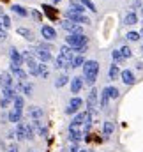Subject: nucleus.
I'll return each instance as SVG.
<instances>
[{
	"label": "nucleus",
	"mask_w": 143,
	"mask_h": 152,
	"mask_svg": "<svg viewBox=\"0 0 143 152\" xmlns=\"http://www.w3.org/2000/svg\"><path fill=\"white\" fill-rule=\"evenodd\" d=\"M136 23H138V16H136V12H129V14H125V18H124V25L131 27V25H136Z\"/></svg>",
	"instance_id": "nucleus-17"
},
{
	"label": "nucleus",
	"mask_w": 143,
	"mask_h": 152,
	"mask_svg": "<svg viewBox=\"0 0 143 152\" xmlns=\"http://www.w3.org/2000/svg\"><path fill=\"white\" fill-rule=\"evenodd\" d=\"M142 51H143V46H142Z\"/></svg>",
	"instance_id": "nucleus-47"
},
{
	"label": "nucleus",
	"mask_w": 143,
	"mask_h": 152,
	"mask_svg": "<svg viewBox=\"0 0 143 152\" xmlns=\"http://www.w3.org/2000/svg\"><path fill=\"white\" fill-rule=\"evenodd\" d=\"M11 73L16 76V78H20V81H27V76L28 75H27L20 66H12V64H11Z\"/></svg>",
	"instance_id": "nucleus-12"
},
{
	"label": "nucleus",
	"mask_w": 143,
	"mask_h": 152,
	"mask_svg": "<svg viewBox=\"0 0 143 152\" xmlns=\"http://www.w3.org/2000/svg\"><path fill=\"white\" fill-rule=\"evenodd\" d=\"M58 57H62L64 60H67V62H72V48H69L67 44H64L62 48H60V55Z\"/></svg>",
	"instance_id": "nucleus-14"
},
{
	"label": "nucleus",
	"mask_w": 143,
	"mask_h": 152,
	"mask_svg": "<svg viewBox=\"0 0 143 152\" xmlns=\"http://www.w3.org/2000/svg\"><path fill=\"white\" fill-rule=\"evenodd\" d=\"M11 9H12V11H14L16 14H20V16H23V18H25V16L28 14V11H27L25 7H21V5H18V4H14V5H12Z\"/></svg>",
	"instance_id": "nucleus-27"
},
{
	"label": "nucleus",
	"mask_w": 143,
	"mask_h": 152,
	"mask_svg": "<svg viewBox=\"0 0 143 152\" xmlns=\"http://www.w3.org/2000/svg\"><path fill=\"white\" fill-rule=\"evenodd\" d=\"M18 34L23 36L27 41H34V32L28 30V28H25V27H20V28H18Z\"/></svg>",
	"instance_id": "nucleus-18"
},
{
	"label": "nucleus",
	"mask_w": 143,
	"mask_h": 152,
	"mask_svg": "<svg viewBox=\"0 0 143 152\" xmlns=\"http://www.w3.org/2000/svg\"><path fill=\"white\" fill-rule=\"evenodd\" d=\"M18 88H20V90H21L25 96H32V92H34V87H32L28 81H20Z\"/></svg>",
	"instance_id": "nucleus-15"
},
{
	"label": "nucleus",
	"mask_w": 143,
	"mask_h": 152,
	"mask_svg": "<svg viewBox=\"0 0 143 152\" xmlns=\"http://www.w3.org/2000/svg\"><path fill=\"white\" fill-rule=\"evenodd\" d=\"M69 81V78H67V75H60L57 80H55V87H64L66 83Z\"/></svg>",
	"instance_id": "nucleus-29"
},
{
	"label": "nucleus",
	"mask_w": 143,
	"mask_h": 152,
	"mask_svg": "<svg viewBox=\"0 0 143 152\" xmlns=\"http://www.w3.org/2000/svg\"><path fill=\"white\" fill-rule=\"evenodd\" d=\"M81 106H83V101H81V97H72L71 101H69V104H67V108H66V113H67V115L76 113V112H78Z\"/></svg>",
	"instance_id": "nucleus-7"
},
{
	"label": "nucleus",
	"mask_w": 143,
	"mask_h": 152,
	"mask_svg": "<svg viewBox=\"0 0 143 152\" xmlns=\"http://www.w3.org/2000/svg\"><path fill=\"white\" fill-rule=\"evenodd\" d=\"M0 21H2V28H9V27H11V20H9L7 14H2Z\"/></svg>",
	"instance_id": "nucleus-33"
},
{
	"label": "nucleus",
	"mask_w": 143,
	"mask_h": 152,
	"mask_svg": "<svg viewBox=\"0 0 143 152\" xmlns=\"http://www.w3.org/2000/svg\"><path fill=\"white\" fill-rule=\"evenodd\" d=\"M66 42H67V46L72 48V51H76L78 55H83L85 51H87V46H88V39L87 36H76V34H69L67 37H66Z\"/></svg>",
	"instance_id": "nucleus-1"
},
{
	"label": "nucleus",
	"mask_w": 143,
	"mask_h": 152,
	"mask_svg": "<svg viewBox=\"0 0 143 152\" xmlns=\"http://www.w3.org/2000/svg\"><path fill=\"white\" fill-rule=\"evenodd\" d=\"M2 94H4V97L9 99V101H14V97L18 96L14 87H5V88H2Z\"/></svg>",
	"instance_id": "nucleus-16"
},
{
	"label": "nucleus",
	"mask_w": 143,
	"mask_h": 152,
	"mask_svg": "<svg viewBox=\"0 0 143 152\" xmlns=\"http://www.w3.org/2000/svg\"><path fill=\"white\" fill-rule=\"evenodd\" d=\"M113 129H115L113 122H109V120H106V122H104V126H103V133H104V136H109V134L113 133Z\"/></svg>",
	"instance_id": "nucleus-26"
},
{
	"label": "nucleus",
	"mask_w": 143,
	"mask_h": 152,
	"mask_svg": "<svg viewBox=\"0 0 143 152\" xmlns=\"http://www.w3.org/2000/svg\"><path fill=\"white\" fill-rule=\"evenodd\" d=\"M118 51H120V55H122L124 58H131V57H133V51H131L129 46H122V50H118Z\"/></svg>",
	"instance_id": "nucleus-30"
},
{
	"label": "nucleus",
	"mask_w": 143,
	"mask_h": 152,
	"mask_svg": "<svg viewBox=\"0 0 143 152\" xmlns=\"http://www.w3.org/2000/svg\"><path fill=\"white\" fill-rule=\"evenodd\" d=\"M69 140L72 143H78L81 140V133H69Z\"/></svg>",
	"instance_id": "nucleus-35"
},
{
	"label": "nucleus",
	"mask_w": 143,
	"mask_h": 152,
	"mask_svg": "<svg viewBox=\"0 0 143 152\" xmlns=\"http://www.w3.org/2000/svg\"><path fill=\"white\" fill-rule=\"evenodd\" d=\"M66 20H71V21H74V23H90V20L85 16V14H81V12H74V11H66Z\"/></svg>",
	"instance_id": "nucleus-5"
},
{
	"label": "nucleus",
	"mask_w": 143,
	"mask_h": 152,
	"mask_svg": "<svg viewBox=\"0 0 143 152\" xmlns=\"http://www.w3.org/2000/svg\"><path fill=\"white\" fill-rule=\"evenodd\" d=\"M32 16H34V18H36L37 21H39V20H41V14H39V12H37V11H34V12H32Z\"/></svg>",
	"instance_id": "nucleus-41"
},
{
	"label": "nucleus",
	"mask_w": 143,
	"mask_h": 152,
	"mask_svg": "<svg viewBox=\"0 0 143 152\" xmlns=\"http://www.w3.org/2000/svg\"><path fill=\"white\" fill-rule=\"evenodd\" d=\"M7 152H18V147H16V145H11V147H9V151Z\"/></svg>",
	"instance_id": "nucleus-42"
},
{
	"label": "nucleus",
	"mask_w": 143,
	"mask_h": 152,
	"mask_svg": "<svg viewBox=\"0 0 143 152\" xmlns=\"http://www.w3.org/2000/svg\"><path fill=\"white\" fill-rule=\"evenodd\" d=\"M108 103H109V96H108V88L104 87V90L101 94V108H106Z\"/></svg>",
	"instance_id": "nucleus-28"
},
{
	"label": "nucleus",
	"mask_w": 143,
	"mask_h": 152,
	"mask_svg": "<svg viewBox=\"0 0 143 152\" xmlns=\"http://www.w3.org/2000/svg\"><path fill=\"white\" fill-rule=\"evenodd\" d=\"M28 115H30L34 120H39V118L42 117V110H41V108H37V106H32V108L28 110Z\"/></svg>",
	"instance_id": "nucleus-23"
},
{
	"label": "nucleus",
	"mask_w": 143,
	"mask_h": 152,
	"mask_svg": "<svg viewBox=\"0 0 143 152\" xmlns=\"http://www.w3.org/2000/svg\"><path fill=\"white\" fill-rule=\"evenodd\" d=\"M99 75V62L97 60H85L83 64V81L88 85H94Z\"/></svg>",
	"instance_id": "nucleus-2"
},
{
	"label": "nucleus",
	"mask_w": 143,
	"mask_h": 152,
	"mask_svg": "<svg viewBox=\"0 0 143 152\" xmlns=\"http://www.w3.org/2000/svg\"><path fill=\"white\" fill-rule=\"evenodd\" d=\"M83 85H85L83 78H81V76H74V78L71 80V90H72V94H80V90L83 88Z\"/></svg>",
	"instance_id": "nucleus-10"
},
{
	"label": "nucleus",
	"mask_w": 143,
	"mask_h": 152,
	"mask_svg": "<svg viewBox=\"0 0 143 152\" xmlns=\"http://www.w3.org/2000/svg\"><path fill=\"white\" fill-rule=\"evenodd\" d=\"M81 2V5L83 7H87V9H90V11H94L96 12V5H94V2L92 0H80Z\"/></svg>",
	"instance_id": "nucleus-34"
},
{
	"label": "nucleus",
	"mask_w": 143,
	"mask_h": 152,
	"mask_svg": "<svg viewBox=\"0 0 143 152\" xmlns=\"http://www.w3.org/2000/svg\"><path fill=\"white\" fill-rule=\"evenodd\" d=\"M5 37H7V32L4 28H0V41H5Z\"/></svg>",
	"instance_id": "nucleus-40"
},
{
	"label": "nucleus",
	"mask_w": 143,
	"mask_h": 152,
	"mask_svg": "<svg viewBox=\"0 0 143 152\" xmlns=\"http://www.w3.org/2000/svg\"><path fill=\"white\" fill-rule=\"evenodd\" d=\"M23 106H25V101H23V97H21V96H16V97H14V110L23 113Z\"/></svg>",
	"instance_id": "nucleus-22"
},
{
	"label": "nucleus",
	"mask_w": 143,
	"mask_h": 152,
	"mask_svg": "<svg viewBox=\"0 0 143 152\" xmlns=\"http://www.w3.org/2000/svg\"><path fill=\"white\" fill-rule=\"evenodd\" d=\"M113 58H115V62H122V60H124V57L120 55V51H118V50H115V51H113Z\"/></svg>",
	"instance_id": "nucleus-38"
},
{
	"label": "nucleus",
	"mask_w": 143,
	"mask_h": 152,
	"mask_svg": "<svg viewBox=\"0 0 143 152\" xmlns=\"http://www.w3.org/2000/svg\"><path fill=\"white\" fill-rule=\"evenodd\" d=\"M120 78H122V81H124L125 85H133V83H134V75H133V71H129V69L120 71Z\"/></svg>",
	"instance_id": "nucleus-13"
},
{
	"label": "nucleus",
	"mask_w": 143,
	"mask_h": 152,
	"mask_svg": "<svg viewBox=\"0 0 143 152\" xmlns=\"http://www.w3.org/2000/svg\"><path fill=\"white\" fill-rule=\"evenodd\" d=\"M106 88H108L109 99H117V97H118V88H115V87H106Z\"/></svg>",
	"instance_id": "nucleus-32"
},
{
	"label": "nucleus",
	"mask_w": 143,
	"mask_h": 152,
	"mask_svg": "<svg viewBox=\"0 0 143 152\" xmlns=\"http://www.w3.org/2000/svg\"><path fill=\"white\" fill-rule=\"evenodd\" d=\"M118 76H120V69H118L117 64H113L109 67V80H118Z\"/></svg>",
	"instance_id": "nucleus-25"
},
{
	"label": "nucleus",
	"mask_w": 143,
	"mask_h": 152,
	"mask_svg": "<svg viewBox=\"0 0 143 152\" xmlns=\"http://www.w3.org/2000/svg\"><path fill=\"white\" fill-rule=\"evenodd\" d=\"M0 14H2V9H0Z\"/></svg>",
	"instance_id": "nucleus-46"
},
{
	"label": "nucleus",
	"mask_w": 143,
	"mask_h": 152,
	"mask_svg": "<svg viewBox=\"0 0 143 152\" xmlns=\"http://www.w3.org/2000/svg\"><path fill=\"white\" fill-rule=\"evenodd\" d=\"M83 64H85V58H83V55H76V57H72V62H71V67H83Z\"/></svg>",
	"instance_id": "nucleus-24"
},
{
	"label": "nucleus",
	"mask_w": 143,
	"mask_h": 152,
	"mask_svg": "<svg viewBox=\"0 0 143 152\" xmlns=\"http://www.w3.org/2000/svg\"><path fill=\"white\" fill-rule=\"evenodd\" d=\"M34 55H36L42 64H44V62H50V60L53 58L51 53H50V50H48V48H42V46H37L36 50H34Z\"/></svg>",
	"instance_id": "nucleus-6"
},
{
	"label": "nucleus",
	"mask_w": 143,
	"mask_h": 152,
	"mask_svg": "<svg viewBox=\"0 0 143 152\" xmlns=\"http://www.w3.org/2000/svg\"><path fill=\"white\" fill-rule=\"evenodd\" d=\"M78 151H80L78 143H71L69 147H66V149H64V152H78Z\"/></svg>",
	"instance_id": "nucleus-36"
},
{
	"label": "nucleus",
	"mask_w": 143,
	"mask_h": 152,
	"mask_svg": "<svg viewBox=\"0 0 143 152\" xmlns=\"http://www.w3.org/2000/svg\"><path fill=\"white\" fill-rule=\"evenodd\" d=\"M21 112H16V110H12V112H9V115H7V118H9V122H21Z\"/></svg>",
	"instance_id": "nucleus-21"
},
{
	"label": "nucleus",
	"mask_w": 143,
	"mask_h": 152,
	"mask_svg": "<svg viewBox=\"0 0 143 152\" xmlns=\"http://www.w3.org/2000/svg\"><path fill=\"white\" fill-rule=\"evenodd\" d=\"M140 37H142L140 32H129V34H127V39H129V41H138Z\"/></svg>",
	"instance_id": "nucleus-37"
},
{
	"label": "nucleus",
	"mask_w": 143,
	"mask_h": 152,
	"mask_svg": "<svg viewBox=\"0 0 143 152\" xmlns=\"http://www.w3.org/2000/svg\"><path fill=\"white\" fill-rule=\"evenodd\" d=\"M42 9H44V12H46L50 18H55V16H57V11H55L51 5H46V4H44V5H42Z\"/></svg>",
	"instance_id": "nucleus-31"
},
{
	"label": "nucleus",
	"mask_w": 143,
	"mask_h": 152,
	"mask_svg": "<svg viewBox=\"0 0 143 152\" xmlns=\"http://www.w3.org/2000/svg\"><path fill=\"white\" fill-rule=\"evenodd\" d=\"M140 36H142V37H143V30H142V34H140Z\"/></svg>",
	"instance_id": "nucleus-45"
},
{
	"label": "nucleus",
	"mask_w": 143,
	"mask_h": 152,
	"mask_svg": "<svg viewBox=\"0 0 143 152\" xmlns=\"http://www.w3.org/2000/svg\"><path fill=\"white\" fill-rule=\"evenodd\" d=\"M11 64L12 66H20L21 67V64H23V57H21V53L16 50V48H11Z\"/></svg>",
	"instance_id": "nucleus-11"
},
{
	"label": "nucleus",
	"mask_w": 143,
	"mask_h": 152,
	"mask_svg": "<svg viewBox=\"0 0 143 152\" xmlns=\"http://www.w3.org/2000/svg\"><path fill=\"white\" fill-rule=\"evenodd\" d=\"M0 83H2V88H5V87H12V76L9 75V73L2 75L0 76Z\"/></svg>",
	"instance_id": "nucleus-19"
},
{
	"label": "nucleus",
	"mask_w": 143,
	"mask_h": 152,
	"mask_svg": "<svg viewBox=\"0 0 143 152\" xmlns=\"http://www.w3.org/2000/svg\"><path fill=\"white\" fill-rule=\"evenodd\" d=\"M16 138L18 140H32L36 131L32 127V124H23V122H18V127H16Z\"/></svg>",
	"instance_id": "nucleus-3"
},
{
	"label": "nucleus",
	"mask_w": 143,
	"mask_h": 152,
	"mask_svg": "<svg viewBox=\"0 0 143 152\" xmlns=\"http://www.w3.org/2000/svg\"><path fill=\"white\" fill-rule=\"evenodd\" d=\"M78 152H88V151H78Z\"/></svg>",
	"instance_id": "nucleus-44"
},
{
	"label": "nucleus",
	"mask_w": 143,
	"mask_h": 152,
	"mask_svg": "<svg viewBox=\"0 0 143 152\" xmlns=\"http://www.w3.org/2000/svg\"><path fill=\"white\" fill-rule=\"evenodd\" d=\"M58 2H60V0H55V4H58Z\"/></svg>",
	"instance_id": "nucleus-43"
},
{
	"label": "nucleus",
	"mask_w": 143,
	"mask_h": 152,
	"mask_svg": "<svg viewBox=\"0 0 143 152\" xmlns=\"http://www.w3.org/2000/svg\"><path fill=\"white\" fill-rule=\"evenodd\" d=\"M62 28L67 30L69 34H76V36H81V34H83L81 25L74 23V21H71V20H64V21H62Z\"/></svg>",
	"instance_id": "nucleus-4"
},
{
	"label": "nucleus",
	"mask_w": 143,
	"mask_h": 152,
	"mask_svg": "<svg viewBox=\"0 0 143 152\" xmlns=\"http://www.w3.org/2000/svg\"><path fill=\"white\" fill-rule=\"evenodd\" d=\"M69 11H74V12H81L83 14V5H81V2L80 0H71V5H69Z\"/></svg>",
	"instance_id": "nucleus-20"
},
{
	"label": "nucleus",
	"mask_w": 143,
	"mask_h": 152,
	"mask_svg": "<svg viewBox=\"0 0 143 152\" xmlns=\"http://www.w3.org/2000/svg\"><path fill=\"white\" fill-rule=\"evenodd\" d=\"M96 103H97V90L92 88L90 94H88V99H87V112L92 113V110L96 108Z\"/></svg>",
	"instance_id": "nucleus-8"
},
{
	"label": "nucleus",
	"mask_w": 143,
	"mask_h": 152,
	"mask_svg": "<svg viewBox=\"0 0 143 152\" xmlns=\"http://www.w3.org/2000/svg\"><path fill=\"white\" fill-rule=\"evenodd\" d=\"M41 34H42V37L46 39V41H53V39L57 37V30L53 27H50V25H44L41 28Z\"/></svg>",
	"instance_id": "nucleus-9"
},
{
	"label": "nucleus",
	"mask_w": 143,
	"mask_h": 152,
	"mask_svg": "<svg viewBox=\"0 0 143 152\" xmlns=\"http://www.w3.org/2000/svg\"><path fill=\"white\" fill-rule=\"evenodd\" d=\"M9 103H11L9 99H5V97H2V101H0V106H2V108H7V106H9Z\"/></svg>",
	"instance_id": "nucleus-39"
}]
</instances>
